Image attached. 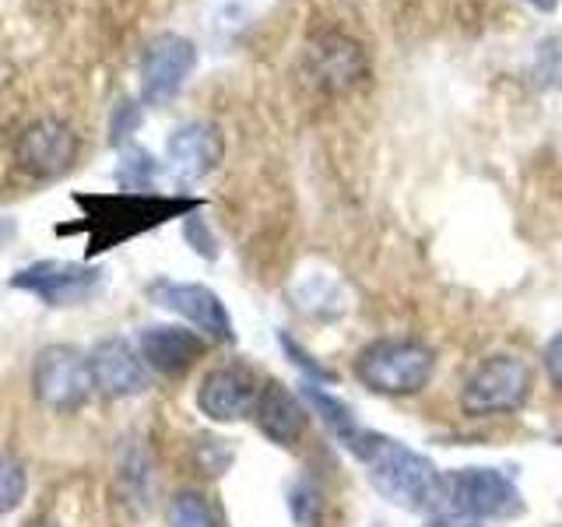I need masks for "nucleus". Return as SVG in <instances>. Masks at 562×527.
Returning a JSON list of instances; mask_svg holds the SVG:
<instances>
[{
    "label": "nucleus",
    "mask_w": 562,
    "mask_h": 527,
    "mask_svg": "<svg viewBox=\"0 0 562 527\" xmlns=\"http://www.w3.org/2000/svg\"><path fill=\"white\" fill-rule=\"evenodd\" d=\"M348 450L366 464L369 482L386 503L412 509V514H432L443 506V471H436L429 457L369 429L351 439Z\"/></svg>",
    "instance_id": "nucleus-1"
},
{
    "label": "nucleus",
    "mask_w": 562,
    "mask_h": 527,
    "mask_svg": "<svg viewBox=\"0 0 562 527\" xmlns=\"http://www.w3.org/2000/svg\"><path fill=\"white\" fill-rule=\"evenodd\" d=\"M75 204L85 211L81 233L88 236V254H102L201 208L198 198H158V193H78Z\"/></svg>",
    "instance_id": "nucleus-2"
},
{
    "label": "nucleus",
    "mask_w": 562,
    "mask_h": 527,
    "mask_svg": "<svg viewBox=\"0 0 562 527\" xmlns=\"http://www.w3.org/2000/svg\"><path fill=\"white\" fill-rule=\"evenodd\" d=\"M436 351L412 338H380L366 345L356 359V377L369 391L386 397H408L418 394L432 380Z\"/></svg>",
    "instance_id": "nucleus-3"
},
{
    "label": "nucleus",
    "mask_w": 562,
    "mask_h": 527,
    "mask_svg": "<svg viewBox=\"0 0 562 527\" xmlns=\"http://www.w3.org/2000/svg\"><path fill=\"white\" fill-rule=\"evenodd\" d=\"M443 509L471 520H506L524 509V496L496 468H461L443 474Z\"/></svg>",
    "instance_id": "nucleus-4"
},
{
    "label": "nucleus",
    "mask_w": 562,
    "mask_h": 527,
    "mask_svg": "<svg viewBox=\"0 0 562 527\" xmlns=\"http://www.w3.org/2000/svg\"><path fill=\"white\" fill-rule=\"evenodd\" d=\"M531 386H535V369L520 356H492L468 377L461 408L471 418L517 412L531 397Z\"/></svg>",
    "instance_id": "nucleus-5"
},
{
    "label": "nucleus",
    "mask_w": 562,
    "mask_h": 527,
    "mask_svg": "<svg viewBox=\"0 0 562 527\" xmlns=\"http://www.w3.org/2000/svg\"><path fill=\"white\" fill-rule=\"evenodd\" d=\"M32 386L46 408L53 412H75L95 391L92 362L70 345H49L40 351L32 369Z\"/></svg>",
    "instance_id": "nucleus-6"
},
{
    "label": "nucleus",
    "mask_w": 562,
    "mask_h": 527,
    "mask_svg": "<svg viewBox=\"0 0 562 527\" xmlns=\"http://www.w3.org/2000/svg\"><path fill=\"white\" fill-rule=\"evenodd\" d=\"M78 152H81L78 134L60 116L32 120L14 141V162L32 180H60L78 162Z\"/></svg>",
    "instance_id": "nucleus-7"
},
{
    "label": "nucleus",
    "mask_w": 562,
    "mask_h": 527,
    "mask_svg": "<svg viewBox=\"0 0 562 527\" xmlns=\"http://www.w3.org/2000/svg\"><path fill=\"white\" fill-rule=\"evenodd\" d=\"M193 67H198V46L187 35H155L140 53V99L148 105H166L183 92Z\"/></svg>",
    "instance_id": "nucleus-8"
},
{
    "label": "nucleus",
    "mask_w": 562,
    "mask_h": 527,
    "mask_svg": "<svg viewBox=\"0 0 562 527\" xmlns=\"http://www.w3.org/2000/svg\"><path fill=\"white\" fill-rule=\"evenodd\" d=\"M306 78L327 96H345L369 78V57L362 43L345 32H324L306 46Z\"/></svg>",
    "instance_id": "nucleus-9"
},
{
    "label": "nucleus",
    "mask_w": 562,
    "mask_h": 527,
    "mask_svg": "<svg viewBox=\"0 0 562 527\" xmlns=\"http://www.w3.org/2000/svg\"><path fill=\"white\" fill-rule=\"evenodd\" d=\"M151 303H158L169 313H180L183 321H190L201 334L215 341H236V330H233V316H228L225 303L211 292L207 285H198V281H155L148 289Z\"/></svg>",
    "instance_id": "nucleus-10"
},
{
    "label": "nucleus",
    "mask_w": 562,
    "mask_h": 527,
    "mask_svg": "<svg viewBox=\"0 0 562 527\" xmlns=\"http://www.w3.org/2000/svg\"><path fill=\"white\" fill-rule=\"evenodd\" d=\"M14 289H22L46 306H70L99 285V268H85L75 260H40L32 268H22L11 278Z\"/></svg>",
    "instance_id": "nucleus-11"
},
{
    "label": "nucleus",
    "mask_w": 562,
    "mask_h": 527,
    "mask_svg": "<svg viewBox=\"0 0 562 527\" xmlns=\"http://www.w3.org/2000/svg\"><path fill=\"white\" fill-rule=\"evenodd\" d=\"M225 155V141L215 123H183L169 134L166 166L176 183H198L207 172H215Z\"/></svg>",
    "instance_id": "nucleus-12"
},
{
    "label": "nucleus",
    "mask_w": 562,
    "mask_h": 527,
    "mask_svg": "<svg viewBox=\"0 0 562 527\" xmlns=\"http://www.w3.org/2000/svg\"><path fill=\"white\" fill-rule=\"evenodd\" d=\"M260 394V383L250 369L243 366H218L198 386V408L211 422H239L254 415V404Z\"/></svg>",
    "instance_id": "nucleus-13"
},
{
    "label": "nucleus",
    "mask_w": 562,
    "mask_h": 527,
    "mask_svg": "<svg viewBox=\"0 0 562 527\" xmlns=\"http://www.w3.org/2000/svg\"><path fill=\"white\" fill-rule=\"evenodd\" d=\"M92 362V380L95 391L105 397H134L148 386V369L140 351H134L123 338H105L95 345V351L88 356Z\"/></svg>",
    "instance_id": "nucleus-14"
},
{
    "label": "nucleus",
    "mask_w": 562,
    "mask_h": 527,
    "mask_svg": "<svg viewBox=\"0 0 562 527\" xmlns=\"http://www.w3.org/2000/svg\"><path fill=\"white\" fill-rule=\"evenodd\" d=\"M137 351L145 366L158 369L162 377H183L187 369L204 356V338L187 327L155 324L137 330Z\"/></svg>",
    "instance_id": "nucleus-15"
},
{
    "label": "nucleus",
    "mask_w": 562,
    "mask_h": 527,
    "mask_svg": "<svg viewBox=\"0 0 562 527\" xmlns=\"http://www.w3.org/2000/svg\"><path fill=\"white\" fill-rule=\"evenodd\" d=\"M254 422H257V429L271 439V444L292 447L295 439L306 433V408L289 394V386L268 380L260 386V394H257Z\"/></svg>",
    "instance_id": "nucleus-16"
},
{
    "label": "nucleus",
    "mask_w": 562,
    "mask_h": 527,
    "mask_svg": "<svg viewBox=\"0 0 562 527\" xmlns=\"http://www.w3.org/2000/svg\"><path fill=\"white\" fill-rule=\"evenodd\" d=\"M303 397L316 408V415H321L324 426L341 439V447H348L351 439H356V436L362 433V426L356 422V415H351V408H348V404H341L338 397H330V394H324V391H316V386H306Z\"/></svg>",
    "instance_id": "nucleus-17"
},
{
    "label": "nucleus",
    "mask_w": 562,
    "mask_h": 527,
    "mask_svg": "<svg viewBox=\"0 0 562 527\" xmlns=\"http://www.w3.org/2000/svg\"><path fill=\"white\" fill-rule=\"evenodd\" d=\"M299 306L313 316H338L345 310V292L330 274H310L299 289Z\"/></svg>",
    "instance_id": "nucleus-18"
},
{
    "label": "nucleus",
    "mask_w": 562,
    "mask_h": 527,
    "mask_svg": "<svg viewBox=\"0 0 562 527\" xmlns=\"http://www.w3.org/2000/svg\"><path fill=\"white\" fill-rule=\"evenodd\" d=\"M169 527H222V517L201 492H180L169 503Z\"/></svg>",
    "instance_id": "nucleus-19"
},
{
    "label": "nucleus",
    "mask_w": 562,
    "mask_h": 527,
    "mask_svg": "<svg viewBox=\"0 0 562 527\" xmlns=\"http://www.w3.org/2000/svg\"><path fill=\"white\" fill-rule=\"evenodd\" d=\"M531 81L541 92H555L562 88V35H549L541 40L531 60Z\"/></svg>",
    "instance_id": "nucleus-20"
},
{
    "label": "nucleus",
    "mask_w": 562,
    "mask_h": 527,
    "mask_svg": "<svg viewBox=\"0 0 562 527\" xmlns=\"http://www.w3.org/2000/svg\"><path fill=\"white\" fill-rule=\"evenodd\" d=\"M25 485H29L25 464L18 461V457H11V453H0V517L22 506Z\"/></svg>",
    "instance_id": "nucleus-21"
},
{
    "label": "nucleus",
    "mask_w": 562,
    "mask_h": 527,
    "mask_svg": "<svg viewBox=\"0 0 562 527\" xmlns=\"http://www.w3.org/2000/svg\"><path fill=\"white\" fill-rule=\"evenodd\" d=\"M151 176H155V158L145 148H127V152H123V162L116 169V180L123 187H131V193L148 190Z\"/></svg>",
    "instance_id": "nucleus-22"
},
{
    "label": "nucleus",
    "mask_w": 562,
    "mask_h": 527,
    "mask_svg": "<svg viewBox=\"0 0 562 527\" xmlns=\"http://www.w3.org/2000/svg\"><path fill=\"white\" fill-rule=\"evenodd\" d=\"M187 239L193 243V250L204 254V257H215V239L207 236V228L198 215H190L187 218Z\"/></svg>",
    "instance_id": "nucleus-23"
},
{
    "label": "nucleus",
    "mask_w": 562,
    "mask_h": 527,
    "mask_svg": "<svg viewBox=\"0 0 562 527\" xmlns=\"http://www.w3.org/2000/svg\"><path fill=\"white\" fill-rule=\"evenodd\" d=\"M137 120H140L137 105H134V102H120V105H116V116H113V141H123V137H127V134L137 127Z\"/></svg>",
    "instance_id": "nucleus-24"
},
{
    "label": "nucleus",
    "mask_w": 562,
    "mask_h": 527,
    "mask_svg": "<svg viewBox=\"0 0 562 527\" xmlns=\"http://www.w3.org/2000/svg\"><path fill=\"white\" fill-rule=\"evenodd\" d=\"M544 373H549V380L562 391V334H555V338L544 345Z\"/></svg>",
    "instance_id": "nucleus-25"
},
{
    "label": "nucleus",
    "mask_w": 562,
    "mask_h": 527,
    "mask_svg": "<svg viewBox=\"0 0 562 527\" xmlns=\"http://www.w3.org/2000/svg\"><path fill=\"white\" fill-rule=\"evenodd\" d=\"M527 4H535L538 11H552V8H555V0H527Z\"/></svg>",
    "instance_id": "nucleus-26"
},
{
    "label": "nucleus",
    "mask_w": 562,
    "mask_h": 527,
    "mask_svg": "<svg viewBox=\"0 0 562 527\" xmlns=\"http://www.w3.org/2000/svg\"><path fill=\"white\" fill-rule=\"evenodd\" d=\"M14 233V225L11 222H0V236H11Z\"/></svg>",
    "instance_id": "nucleus-27"
},
{
    "label": "nucleus",
    "mask_w": 562,
    "mask_h": 527,
    "mask_svg": "<svg viewBox=\"0 0 562 527\" xmlns=\"http://www.w3.org/2000/svg\"><path fill=\"white\" fill-rule=\"evenodd\" d=\"M25 527H57V524H46V520H35V524H25Z\"/></svg>",
    "instance_id": "nucleus-28"
}]
</instances>
